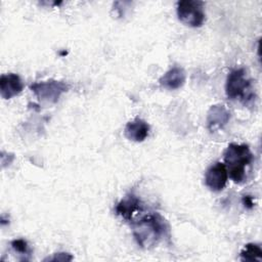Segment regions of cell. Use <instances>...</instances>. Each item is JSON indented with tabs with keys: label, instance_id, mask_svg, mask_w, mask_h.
Here are the masks:
<instances>
[{
	"label": "cell",
	"instance_id": "cell-1",
	"mask_svg": "<svg viewBox=\"0 0 262 262\" xmlns=\"http://www.w3.org/2000/svg\"><path fill=\"white\" fill-rule=\"evenodd\" d=\"M131 224L133 236L143 249L154 248L166 232L165 221L158 213L141 216L139 220H133Z\"/></svg>",
	"mask_w": 262,
	"mask_h": 262
},
{
	"label": "cell",
	"instance_id": "cell-2",
	"mask_svg": "<svg viewBox=\"0 0 262 262\" xmlns=\"http://www.w3.org/2000/svg\"><path fill=\"white\" fill-rule=\"evenodd\" d=\"M225 164L228 166L229 177L235 183H241L246 174V167L252 162L253 155L247 144L229 143L223 152Z\"/></svg>",
	"mask_w": 262,
	"mask_h": 262
},
{
	"label": "cell",
	"instance_id": "cell-3",
	"mask_svg": "<svg viewBox=\"0 0 262 262\" xmlns=\"http://www.w3.org/2000/svg\"><path fill=\"white\" fill-rule=\"evenodd\" d=\"M225 92L230 99H241L244 102L253 99L251 83L246 78L244 69H235L228 74L225 84Z\"/></svg>",
	"mask_w": 262,
	"mask_h": 262
},
{
	"label": "cell",
	"instance_id": "cell-4",
	"mask_svg": "<svg viewBox=\"0 0 262 262\" xmlns=\"http://www.w3.org/2000/svg\"><path fill=\"white\" fill-rule=\"evenodd\" d=\"M177 16L181 23L192 28L202 27L206 14L204 11V2L196 0H182L177 2Z\"/></svg>",
	"mask_w": 262,
	"mask_h": 262
},
{
	"label": "cell",
	"instance_id": "cell-5",
	"mask_svg": "<svg viewBox=\"0 0 262 262\" xmlns=\"http://www.w3.org/2000/svg\"><path fill=\"white\" fill-rule=\"evenodd\" d=\"M30 88L40 100L55 103L59 99L60 95L68 91L69 85L62 81L48 80L36 82L32 84Z\"/></svg>",
	"mask_w": 262,
	"mask_h": 262
},
{
	"label": "cell",
	"instance_id": "cell-6",
	"mask_svg": "<svg viewBox=\"0 0 262 262\" xmlns=\"http://www.w3.org/2000/svg\"><path fill=\"white\" fill-rule=\"evenodd\" d=\"M228 179L227 168L223 163L216 162L210 166L205 174V183L213 191H220L224 188Z\"/></svg>",
	"mask_w": 262,
	"mask_h": 262
},
{
	"label": "cell",
	"instance_id": "cell-7",
	"mask_svg": "<svg viewBox=\"0 0 262 262\" xmlns=\"http://www.w3.org/2000/svg\"><path fill=\"white\" fill-rule=\"evenodd\" d=\"M230 113L224 104L212 105L207 113V128L210 132L222 129L229 121Z\"/></svg>",
	"mask_w": 262,
	"mask_h": 262
},
{
	"label": "cell",
	"instance_id": "cell-8",
	"mask_svg": "<svg viewBox=\"0 0 262 262\" xmlns=\"http://www.w3.org/2000/svg\"><path fill=\"white\" fill-rule=\"evenodd\" d=\"M143 211V206L140 200L134 194H128L121 200L116 206L117 215L121 216L127 221H132L135 215L140 214Z\"/></svg>",
	"mask_w": 262,
	"mask_h": 262
},
{
	"label": "cell",
	"instance_id": "cell-9",
	"mask_svg": "<svg viewBox=\"0 0 262 262\" xmlns=\"http://www.w3.org/2000/svg\"><path fill=\"white\" fill-rule=\"evenodd\" d=\"M24 89V84L18 75L9 73L0 77V94L4 99H10L19 94Z\"/></svg>",
	"mask_w": 262,
	"mask_h": 262
},
{
	"label": "cell",
	"instance_id": "cell-10",
	"mask_svg": "<svg viewBox=\"0 0 262 262\" xmlns=\"http://www.w3.org/2000/svg\"><path fill=\"white\" fill-rule=\"evenodd\" d=\"M149 132V125L140 118H135L129 121L124 129L125 136L135 142L143 141Z\"/></svg>",
	"mask_w": 262,
	"mask_h": 262
},
{
	"label": "cell",
	"instance_id": "cell-11",
	"mask_svg": "<svg viewBox=\"0 0 262 262\" xmlns=\"http://www.w3.org/2000/svg\"><path fill=\"white\" fill-rule=\"evenodd\" d=\"M185 72L180 67H174L166 72L159 80L160 84L167 89H178L185 82Z\"/></svg>",
	"mask_w": 262,
	"mask_h": 262
},
{
	"label": "cell",
	"instance_id": "cell-12",
	"mask_svg": "<svg viewBox=\"0 0 262 262\" xmlns=\"http://www.w3.org/2000/svg\"><path fill=\"white\" fill-rule=\"evenodd\" d=\"M241 259L243 261H261L262 260V249L257 244H247L241 251Z\"/></svg>",
	"mask_w": 262,
	"mask_h": 262
},
{
	"label": "cell",
	"instance_id": "cell-13",
	"mask_svg": "<svg viewBox=\"0 0 262 262\" xmlns=\"http://www.w3.org/2000/svg\"><path fill=\"white\" fill-rule=\"evenodd\" d=\"M11 247L14 251L21 253V254H29L30 250H29V246L27 244V242L23 238H18V239H14L11 242Z\"/></svg>",
	"mask_w": 262,
	"mask_h": 262
},
{
	"label": "cell",
	"instance_id": "cell-14",
	"mask_svg": "<svg viewBox=\"0 0 262 262\" xmlns=\"http://www.w3.org/2000/svg\"><path fill=\"white\" fill-rule=\"evenodd\" d=\"M73 259V256L68 253H56L52 258L45 259V261H71Z\"/></svg>",
	"mask_w": 262,
	"mask_h": 262
},
{
	"label": "cell",
	"instance_id": "cell-15",
	"mask_svg": "<svg viewBox=\"0 0 262 262\" xmlns=\"http://www.w3.org/2000/svg\"><path fill=\"white\" fill-rule=\"evenodd\" d=\"M243 204H244V206H245L246 208H248V209H251V208L254 207L253 199H252V196H250V195H246V196L243 198Z\"/></svg>",
	"mask_w": 262,
	"mask_h": 262
}]
</instances>
